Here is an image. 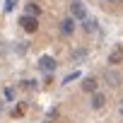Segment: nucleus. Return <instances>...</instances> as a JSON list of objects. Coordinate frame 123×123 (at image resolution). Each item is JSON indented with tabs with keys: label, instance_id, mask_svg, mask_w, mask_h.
I'll use <instances>...</instances> for the list:
<instances>
[{
	"label": "nucleus",
	"instance_id": "obj_5",
	"mask_svg": "<svg viewBox=\"0 0 123 123\" xmlns=\"http://www.w3.org/2000/svg\"><path fill=\"white\" fill-rule=\"evenodd\" d=\"M97 87H99V85H97L94 77H85V80H82V89H85V92H92V94H94Z\"/></svg>",
	"mask_w": 123,
	"mask_h": 123
},
{
	"label": "nucleus",
	"instance_id": "obj_1",
	"mask_svg": "<svg viewBox=\"0 0 123 123\" xmlns=\"http://www.w3.org/2000/svg\"><path fill=\"white\" fill-rule=\"evenodd\" d=\"M70 19H87V7L80 3V0H75V3L70 5Z\"/></svg>",
	"mask_w": 123,
	"mask_h": 123
},
{
	"label": "nucleus",
	"instance_id": "obj_13",
	"mask_svg": "<svg viewBox=\"0 0 123 123\" xmlns=\"http://www.w3.org/2000/svg\"><path fill=\"white\" fill-rule=\"evenodd\" d=\"M5 99H10V101L15 99V92H12V87H7V89H5Z\"/></svg>",
	"mask_w": 123,
	"mask_h": 123
},
{
	"label": "nucleus",
	"instance_id": "obj_10",
	"mask_svg": "<svg viewBox=\"0 0 123 123\" xmlns=\"http://www.w3.org/2000/svg\"><path fill=\"white\" fill-rule=\"evenodd\" d=\"M97 27H99V24H97L94 19H85V31H87V34H94Z\"/></svg>",
	"mask_w": 123,
	"mask_h": 123
},
{
	"label": "nucleus",
	"instance_id": "obj_9",
	"mask_svg": "<svg viewBox=\"0 0 123 123\" xmlns=\"http://www.w3.org/2000/svg\"><path fill=\"white\" fill-rule=\"evenodd\" d=\"M109 63H111V65H118V63H121V46H116V51L109 55Z\"/></svg>",
	"mask_w": 123,
	"mask_h": 123
},
{
	"label": "nucleus",
	"instance_id": "obj_11",
	"mask_svg": "<svg viewBox=\"0 0 123 123\" xmlns=\"http://www.w3.org/2000/svg\"><path fill=\"white\" fill-rule=\"evenodd\" d=\"M77 77H80V73L75 70V73H70V75H65V80H63V85H70V82H73V80H77Z\"/></svg>",
	"mask_w": 123,
	"mask_h": 123
},
{
	"label": "nucleus",
	"instance_id": "obj_6",
	"mask_svg": "<svg viewBox=\"0 0 123 123\" xmlns=\"http://www.w3.org/2000/svg\"><path fill=\"white\" fill-rule=\"evenodd\" d=\"M39 15H41V7H39L36 3H29V5H27V17H34V19H36Z\"/></svg>",
	"mask_w": 123,
	"mask_h": 123
},
{
	"label": "nucleus",
	"instance_id": "obj_12",
	"mask_svg": "<svg viewBox=\"0 0 123 123\" xmlns=\"http://www.w3.org/2000/svg\"><path fill=\"white\" fill-rule=\"evenodd\" d=\"M15 5H17V0H5V7H3V10H5V12H12Z\"/></svg>",
	"mask_w": 123,
	"mask_h": 123
},
{
	"label": "nucleus",
	"instance_id": "obj_4",
	"mask_svg": "<svg viewBox=\"0 0 123 123\" xmlns=\"http://www.w3.org/2000/svg\"><path fill=\"white\" fill-rule=\"evenodd\" d=\"M60 31H63L65 36H70V34L75 31V22H73L70 17H68V19H63V22H60Z\"/></svg>",
	"mask_w": 123,
	"mask_h": 123
},
{
	"label": "nucleus",
	"instance_id": "obj_7",
	"mask_svg": "<svg viewBox=\"0 0 123 123\" xmlns=\"http://www.w3.org/2000/svg\"><path fill=\"white\" fill-rule=\"evenodd\" d=\"M106 82H109L111 87H118V82H121V75H118V73H111V70H109V73H106Z\"/></svg>",
	"mask_w": 123,
	"mask_h": 123
},
{
	"label": "nucleus",
	"instance_id": "obj_14",
	"mask_svg": "<svg viewBox=\"0 0 123 123\" xmlns=\"http://www.w3.org/2000/svg\"><path fill=\"white\" fill-rule=\"evenodd\" d=\"M109 3H113V0H109Z\"/></svg>",
	"mask_w": 123,
	"mask_h": 123
},
{
	"label": "nucleus",
	"instance_id": "obj_2",
	"mask_svg": "<svg viewBox=\"0 0 123 123\" xmlns=\"http://www.w3.org/2000/svg\"><path fill=\"white\" fill-rule=\"evenodd\" d=\"M19 27H22L27 34H34V31L39 29V22H36L34 17H27V15H24V17H19Z\"/></svg>",
	"mask_w": 123,
	"mask_h": 123
},
{
	"label": "nucleus",
	"instance_id": "obj_3",
	"mask_svg": "<svg viewBox=\"0 0 123 123\" xmlns=\"http://www.w3.org/2000/svg\"><path fill=\"white\" fill-rule=\"evenodd\" d=\"M39 68L46 70V73H51V70L58 68V63H55V58H51V55H41V58H39Z\"/></svg>",
	"mask_w": 123,
	"mask_h": 123
},
{
	"label": "nucleus",
	"instance_id": "obj_8",
	"mask_svg": "<svg viewBox=\"0 0 123 123\" xmlns=\"http://www.w3.org/2000/svg\"><path fill=\"white\" fill-rule=\"evenodd\" d=\"M101 106H104V94L94 92V97H92V109H101Z\"/></svg>",
	"mask_w": 123,
	"mask_h": 123
}]
</instances>
